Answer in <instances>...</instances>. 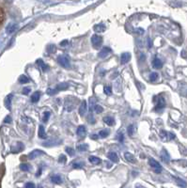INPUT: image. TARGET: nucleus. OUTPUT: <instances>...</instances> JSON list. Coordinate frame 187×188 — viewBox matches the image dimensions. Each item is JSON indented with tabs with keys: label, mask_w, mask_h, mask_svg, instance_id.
Wrapping results in <instances>:
<instances>
[{
	"label": "nucleus",
	"mask_w": 187,
	"mask_h": 188,
	"mask_svg": "<svg viewBox=\"0 0 187 188\" xmlns=\"http://www.w3.org/2000/svg\"><path fill=\"white\" fill-rule=\"evenodd\" d=\"M73 168H83V163H73V164H71Z\"/></svg>",
	"instance_id": "obj_37"
},
{
	"label": "nucleus",
	"mask_w": 187,
	"mask_h": 188,
	"mask_svg": "<svg viewBox=\"0 0 187 188\" xmlns=\"http://www.w3.org/2000/svg\"><path fill=\"white\" fill-rule=\"evenodd\" d=\"M86 132H87V130H86V127L84 125H81L79 126L77 130H76V134L78 136L80 137H84L85 134H86Z\"/></svg>",
	"instance_id": "obj_9"
},
{
	"label": "nucleus",
	"mask_w": 187,
	"mask_h": 188,
	"mask_svg": "<svg viewBox=\"0 0 187 188\" xmlns=\"http://www.w3.org/2000/svg\"><path fill=\"white\" fill-rule=\"evenodd\" d=\"M50 116H51V113L46 111L44 113V118H42V120H44V122H47V120L49 119Z\"/></svg>",
	"instance_id": "obj_34"
},
{
	"label": "nucleus",
	"mask_w": 187,
	"mask_h": 188,
	"mask_svg": "<svg viewBox=\"0 0 187 188\" xmlns=\"http://www.w3.org/2000/svg\"><path fill=\"white\" fill-rule=\"evenodd\" d=\"M66 151H67V153L69 154L70 156H74V155H75V151L73 150V148L67 147V148H66Z\"/></svg>",
	"instance_id": "obj_35"
},
{
	"label": "nucleus",
	"mask_w": 187,
	"mask_h": 188,
	"mask_svg": "<svg viewBox=\"0 0 187 188\" xmlns=\"http://www.w3.org/2000/svg\"><path fill=\"white\" fill-rule=\"evenodd\" d=\"M37 64L39 66V68L42 70V72H46V71H48V69H49L48 65H46L42 59H38L37 60Z\"/></svg>",
	"instance_id": "obj_15"
},
{
	"label": "nucleus",
	"mask_w": 187,
	"mask_h": 188,
	"mask_svg": "<svg viewBox=\"0 0 187 188\" xmlns=\"http://www.w3.org/2000/svg\"><path fill=\"white\" fill-rule=\"evenodd\" d=\"M39 97H41V92L39 91H36L32 94L31 96V102H38L39 100Z\"/></svg>",
	"instance_id": "obj_18"
},
{
	"label": "nucleus",
	"mask_w": 187,
	"mask_h": 188,
	"mask_svg": "<svg viewBox=\"0 0 187 188\" xmlns=\"http://www.w3.org/2000/svg\"><path fill=\"white\" fill-rule=\"evenodd\" d=\"M94 110H95L96 113H98V114H100V113H102V112L103 111V108L101 105H96L94 106Z\"/></svg>",
	"instance_id": "obj_36"
},
{
	"label": "nucleus",
	"mask_w": 187,
	"mask_h": 188,
	"mask_svg": "<svg viewBox=\"0 0 187 188\" xmlns=\"http://www.w3.org/2000/svg\"><path fill=\"white\" fill-rule=\"evenodd\" d=\"M127 133H128V134L130 136H133V134L135 133V126L134 125H129L128 126V128H127Z\"/></svg>",
	"instance_id": "obj_30"
},
{
	"label": "nucleus",
	"mask_w": 187,
	"mask_h": 188,
	"mask_svg": "<svg viewBox=\"0 0 187 188\" xmlns=\"http://www.w3.org/2000/svg\"><path fill=\"white\" fill-rule=\"evenodd\" d=\"M111 52H112L111 48H109V47H103L102 50L99 52L98 56H99V58H105V56H108Z\"/></svg>",
	"instance_id": "obj_5"
},
{
	"label": "nucleus",
	"mask_w": 187,
	"mask_h": 188,
	"mask_svg": "<svg viewBox=\"0 0 187 188\" xmlns=\"http://www.w3.org/2000/svg\"><path fill=\"white\" fill-rule=\"evenodd\" d=\"M51 181L54 183L59 184V183H61V182H62V179H61V177L58 175H54L51 177Z\"/></svg>",
	"instance_id": "obj_20"
},
{
	"label": "nucleus",
	"mask_w": 187,
	"mask_h": 188,
	"mask_svg": "<svg viewBox=\"0 0 187 188\" xmlns=\"http://www.w3.org/2000/svg\"><path fill=\"white\" fill-rule=\"evenodd\" d=\"M103 121L108 126H113L115 124V120L112 117H105V118H103Z\"/></svg>",
	"instance_id": "obj_19"
},
{
	"label": "nucleus",
	"mask_w": 187,
	"mask_h": 188,
	"mask_svg": "<svg viewBox=\"0 0 187 188\" xmlns=\"http://www.w3.org/2000/svg\"><path fill=\"white\" fill-rule=\"evenodd\" d=\"M68 88H69V84L64 82V83H60V84L57 85L56 88V90L57 91H62V90H68Z\"/></svg>",
	"instance_id": "obj_17"
},
{
	"label": "nucleus",
	"mask_w": 187,
	"mask_h": 188,
	"mask_svg": "<svg viewBox=\"0 0 187 188\" xmlns=\"http://www.w3.org/2000/svg\"><path fill=\"white\" fill-rule=\"evenodd\" d=\"M137 33L138 34H143L144 33V30L142 29V28H137Z\"/></svg>",
	"instance_id": "obj_48"
},
{
	"label": "nucleus",
	"mask_w": 187,
	"mask_h": 188,
	"mask_svg": "<svg viewBox=\"0 0 187 188\" xmlns=\"http://www.w3.org/2000/svg\"><path fill=\"white\" fill-rule=\"evenodd\" d=\"M39 138H42V139H45L47 137V134L45 133V129H44V125H39Z\"/></svg>",
	"instance_id": "obj_10"
},
{
	"label": "nucleus",
	"mask_w": 187,
	"mask_h": 188,
	"mask_svg": "<svg viewBox=\"0 0 187 188\" xmlns=\"http://www.w3.org/2000/svg\"><path fill=\"white\" fill-rule=\"evenodd\" d=\"M41 169L39 168V171H38V173H37V176H39V175H41Z\"/></svg>",
	"instance_id": "obj_51"
},
{
	"label": "nucleus",
	"mask_w": 187,
	"mask_h": 188,
	"mask_svg": "<svg viewBox=\"0 0 187 188\" xmlns=\"http://www.w3.org/2000/svg\"><path fill=\"white\" fill-rule=\"evenodd\" d=\"M91 138H92V139H95L96 140V139H98V138H99V136H97V134H92Z\"/></svg>",
	"instance_id": "obj_49"
},
{
	"label": "nucleus",
	"mask_w": 187,
	"mask_h": 188,
	"mask_svg": "<svg viewBox=\"0 0 187 188\" xmlns=\"http://www.w3.org/2000/svg\"><path fill=\"white\" fill-rule=\"evenodd\" d=\"M42 154H44V151L36 149V150L32 151L30 152L29 155H28V158H29V159H34V158H37V157H39V155H42Z\"/></svg>",
	"instance_id": "obj_7"
},
{
	"label": "nucleus",
	"mask_w": 187,
	"mask_h": 188,
	"mask_svg": "<svg viewBox=\"0 0 187 188\" xmlns=\"http://www.w3.org/2000/svg\"><path fill=\"white\" fill-rule=\"evenodd\" d=\"M87 108H88V104H87V101H83L81 102L80 106H79V115L81 117L85 115V113L87 112Z\"/></svg>",
	"instance_id": "obj_8"
},
{
	"label": "nucleus",
	"mask_w": 187,
	"mask_h": 188,
	"mask_svg": "<svg viewBox=\"0 0 187 188\" xmlns=\"http://www.w3.org/2000/svg\"><path fill=\"white\" fill-rule=\"evenodd\" d=\"M108 134H109V132L107 130H103V131H101V132L99 133V136L100 137H102V138H105L108 136Z\"/></svg>",
	"instance_id": "obj_29"
},
{
	"label": "nucleus",
	"mask_w": 187,
	"mask_h": 188,
	"mask_svg": "<svg viewBox=\"0 0 187 188\" xmlns=\"http://www.w3.org/2000/svg\"><path fill=\"white\" fill-rule=\"evenodd\" d=\"M158 79V73H152L150 75V80L152 82H155V81Z\"/></svg>",
	"instance_id": "obj_32"
},
{
	"label": "nucleus",
	"mask_w": 187,
	"mask_h": 188,
	"mask_svg": "<svg viewBox=\"0 0 187 188\" xmlns=\"http://www.w3.org/2000/svg\"><path fill=\"white\" fill-rule=\"evenodd\" d=\"M124 157H125V159H126L128 162L133 163V164L136 163V160H135V156L133 155L132 153H130V152H125V153H124Z\"/></svg>",
	"instance_id": "obj_12"
},
{
	"label": "nucleus",
	"mask_w": 187,
	"mask_h": 188,
	"mask_svg": "<svg viewBox=\"0 0 187 188\" xmlns=\"http://www.w3.org/2000/svg\"><path fill=\"white\" fill-rule=\"evenodd\" d=\"M24 187L26 188H35V184L33 183H27Z\"/></svg>",
	"instance_id": "obj_41"
},
{
	"label": "nucleus",
	"mask_w": 187,
	"mask_h": 188,
	"mask_svg": "<svg viewBox=\"0 0 187 188\" xmlns=\"http://www.w3.org/2000/svg\"><path fill=\"white\" fill-rule=\"evenodd\" d=\"M182 58H186V56H187V54H186V51L185 50H182Z\"/></svg>",
	"instance_id": "obj_46"
},
{
	"label": "nucleus",
	"mask_w": 187,
	"mask_h": 188,
	"mask_svg": "<svg viewBox=\"0 0 187 188\" xmlns=\"http://www.w3.org/2000/svg\"><path fill=\"white\" fill-rule=\"evenodd\" d=\"M135 188H145V187L142 186V185H137V186H136Z\"/></svg>",
	"instance_id": "obj_52"
},
{
	"label": "nucleus",
	"mask_w": 187,
	"mask_h": 188,
	"mask_svg": "<svg viewBox=\"0 0 187 188\" xmlns=\"http://www.w3.org/2000/svg\"><path fill=\"white\" fill-rule=\"evenodd\" d=\"M161 134H160V136L162 137V138H165V136H167V133L165 132V131H161V133H160Z\"/></svg>",
	"instance_id": "obj_43"
},
{
	"label": "nucleus",
	"mask_w": 187,
	"mask_h": 188,
	"mask_svg": "<svg viewBox=\"0 0 187 188\" xmlns=\"http://www.w3.org/2000/svg\"><path fill=\"white\" fill-rule=\"evenodd\" d=\"M103 92L106 94V95H111L112 94V88H111L110 86H105V88H103Z\"/></svg>",
	"instance_id": "obj_31"
},
{
	"label": "nucleus",
	"mask_w": 187,
	"mask_h": 188,
	"mask_svg": "<svg viewBox=\"0 0 187 188\" xmlns=\"http://www.w3.org/2000/svg\"><path fill=\"white\" fill-rule=\"evenodd\" d=\"M5 122H10V117H7L5 119Z\"/></svg>",
	"instance_id": "obj_50"
},
{
	"label": "nucleus",
	"mask_w": 187,
	"mask_h": 188,
	"mask_svg": "<svg viewBox=\"0 0 187 188\" xmlns=\"http://www.w3.org/2000/svg\"><path fill=\"white\" fill-rule=\"evenodd\" d=\"M161 158H162V160H163L164 162H165V163H168L170 160V156H169V154H168V152L165 150H163L161 151Z\"/></svg>",
	"instance_id": "obj_11"
},
{
	"label": "nucleus",
	"mask_w": 187,
	"mask_h": 188,
	"mask_svg": "<svg viewBox=\"0 0 187 188\" xmlns=\"http://www.w3.org/2000/svg\"><path fill=\"white\" fill-rule=\"evenodd\" d=\"M105 24H96V26H94V27H93V29H94L95 32L97 33H101V32H103V31L105 30Z\"/></svg>",
	"instance_id": "obj_13"
},
{
	"label": "nucleus",
	"mask_w": 187,
	"mask_h": 188,
	"mask_svg": "<svg viewBox=\"0 0 187 188\" xmlns=\"http://www.w3.org/2000/svg\"><path fill=\"white\" fill-rule=\"evenodd\" d=\"M148 41H149V48H152V40L149 38L148 39Z\"/></svg>",
	"instance_id": "obj_47"
},
{
	"label": "nucleus",
	"mask_w": 187,
	"mask_h": 188,
	"mask_svg": "<svg viewBox=\"0 0 187 188\" xmlns=\"http://www.w3.org/2000/svg\"><path fill=\"white\" fill-rule=\"evenodd\" d=\"M56 61L61 67H63V68H70V66H71L69 58L65 56H58L56 58Z\"/></svg>",
	"instance_id": "obj_1"
},
{
	"label": "nucleus",
	"mask_w": 187,
	"mask_h": 188,
	"mask_svg": "<svg viewBox=\"0 0 187 188\" xmlns=\"http://www.w3.org/2000/svg\"><path fill=\"white\" fill-rule=\"evenodd\" d=\"M20 169L21 170H23V171H29V170L31 169V166L29 164H21L20 165Z\"/></svg>",
	"instance_id": "obj_24"
},
{
	"label": "nucleus",
	"mask_w": 187,
	"mask_h": 188,
	"mask_svg": "<svg viewBox=\"0 0 187 188\" xmlns=\"http://www.w3.org/2000/svg\"><path fill=\"white\" fill-rule=\"evenodd\" d=\"M167 136H168V138H169V139H174L175 138V134L173 133H168Z\"/></svg>",
	"instance_id": "obj_45"
},
{
	"label": "nucleus",
	"mask_w": 187,
	"mask_h": 188,
	"mask_svg": "<svg viewBox=\"0 0 187 188\" xmlns=\"http://www.w3.org/2000/svg\"><path fill=\"white\" fill-rule=\"evenodd\" d=\"M46 92H47L48 95H55L56 92H57V90H53V88H48L47 91H46Z\"/></svg>",
	"instance_id": "obj_38"
},
{
	"label": "nucleus",
	"mask_w": 187,
	"mask_h": 188,
	"mask_svg": "<svg viewBox=\"0 0 187 188\" xmlns=\"http://www.w3.org/2000/svg\"><path fill=\"white\" fill-rule=\"evenodd\" d=\"M57 161H58V163H60V164H65V163L67 162V158L64 154H61L58 157V160Z\"/></svg>",
	"instance_id": "obj_33"
},
{
	"label": "nucleus",
	"mask_w": 187,
	"mask_h": 188,
	"mask_svg": "<svg viewBox=\"0 0 187 188\" xmlns=\"http://www.w3.org/2000/svg\"><path fill=\"white\" fill-rule=\"evenodd\" d=\"M10 99H12V95H10V96H8V98H7V100H6V105H7V107H8V108H10Z\"/></svg>",
	"instance_id": "obj_39"
},
{
	"label": "nucleus",
	"mask_w": 187,
	"mask_h": 188,
	"mask_svg": "<svg viewBox=\"0 0 187 188\" xmlns=\"http://www.w3.org/2000/svg\"><path fill=\"white\" fill-rule=\"evenodd\" d=\"M4 20H5V12H4V10H3V9L1 8V6H0V26H2Z\"/></svg>",
	"instance_id": "obj_26"
},
{
	"label": "nucleus",
	"mask_w": 187,
	"mask_h": 188,
	"mask_svg": "<svg viewBox=\"0 0 187 188\" xmlns=\"http://www.w3.org/2000/svg\"><path fill=\"white\" fill-rule=\"evenodd\" d=\"M149 164H150V166H152V168L154 169V171H155L156 173H161V171H162V166H161V165H160V163L158 162V161H156L155 159L150 158Z\"/></svg>",
	"instance_id": "obj_2"
},
{
	"label": "nucleus",
	"mask_w": 187,
	"mask_h": 188,
	"mask_svg": "<svg viewBox=\"0 0 187 188\" xmlns=\"http://www.w3.org/2000/svg\"><path fill=\"white\" fill-rule=\"evenodd\" d=\"M68 44H69V41H68V40H64L59 43V45L62 46V47H64V46H67Z\"/></svg>",
	"instance_id": "obj_40"
},
{
	"label": "nucleus",
	"mask_w": 187,
	"mask_h": 188,
	"mask_svg": "<svg viewBox=\"0 0 187 188\" xmlns=\"http://www.w3.org/2000/svg\"><path fill=\"white\" fill-rule=\"evenodd\" d=\"M88 149V144H80L77 146V150L79 151H86Z\"/></svg>",
	"instance_id": "obj_25"
},
{
	"label": "nucleus",
	"mask_w": 187,
	"mask_h": 188,
	"mask_svg": "<svg viewBox=\"0 0 187 188\" xmlns=\"http://www.w3.org/2000/svg\"><path fill=\"white\" fill-rule=\"evenodd\" d=\"M89 162L93 165H99L101 163V159L99 157H96V156H90L89 157Z\"/></svg>",
	"instance_id": "obj_21"
},
{
	"label": "nucleus",
	"mask_w": 187,
	"mask_h": 188,
	"mask_svg": "<svg viewBox=\"0 0 187 188\" xmlns=\"http://www.w3.org/2000/svg\"><path fill=\"white\" fill-rule=\"evenodd\" d=\"M131 59V54L128 52H125L123 54H121L120 56V62L121 64H126L129 61H130Z\"/></svg>",
	"instance_id": "obj_6"
},
{
	"label": "nucleus",
	"mask_w": 187,
	"mask_h": 188,
	"mask_svg": "<svg viewBox=\"0 0 187 188\" xmlns=\"http://www.w3.org/2000/svg\"><path fill=\"white\" fill-rule=\"evenodd\" d=\"M152 66H153V68H155V69H160L162 68V66H163V62H162V60L159 58H154L152 61Z\"/></svg>",
	"instance_id": "obj_16"
},
{
	"label": "nucleus",
	"mask_w": 187,
	"mask_h": 188,
	"mask_svg": "<svg viewBox=\"0 0 187 188\" xmlns=\"http://www.w3.org/2000/svg\"><path fill=\"white\" fill-rule=\"evenodd\" d=\"M19 82L21 84H26V83L29 82V79H28L27 76H26V75H21L19 77Z\"/></svg>",
	"instance_id": "obj_27"
},
{
	"label": "nucleus",
	"mask_w": 187,
	"mask_h": 188,
	"mask_svg": "<svg viewBox=\"0 0 187 188\" xmlns=\"http://www.w3.org/2000/svg\"><path fill=\"white\" fill-rule=\"evenodd\" d=\"M118 140H120V142H123V140H124V136H123V134H118Z\"/></svg>",
	"instance_id": "obj_44"
},
{
	"label": "nucleus",
	"mask_w": 187,
	"mask_h": 188,
	"mask_svg": "<svg viewBox=\"0 0 187 188\" xmlns=\"http://www.w3.org/2000/svg\"><path fill=\"white\" fill-rule=\"evenodd\" d=\"M46 50H47L48 53H51V54H53V53L56 52V45H55V44H50V45H48L47 48H46Z\"/></svg>",
	"instance_id": "obj_28"
},
{
	"label": "nucleus",
	"mask_w": 187,
	"mask_h": 188,
	"mask_svg": "<svg viewBox=\"0 0 187 188\" xmlns=\"http://www.w3.org/2000/svg\"><path fill=\"white\" fill-rule=\"evenodd\" d=\"M174 179H175L176 183H177V184H178L179 186H181V187H186L187 186L186 182H184L183 180L180 179V178H177V177H174Z\"/></svg>",
	"instance_id": "obj_22"
},
{
	"label": "nucleus",
	"mask_w": 187,
	"mask_h": 188,
	"mask_svg": "<svg viewBox=\"0 0 187 188\" xmlns=\"http://www.w3.org/2000/svg\"><path fill=\"white\" fill-rule=\"evenodd\" d=\"M165 107V100L163 97H159L154 109H155L156 111H161V110H163Z\"/></svg>",
	"instance_id": "obj_4"
},
{
	"label": "nucleus",
	"mask_w": 187,
	"mask_h": 188,
	"mask_svg": "<svg viewBox=\"0 0 187 188\" xmlns=\"http://www.w3.org/2000/svg\"><path fill=\"white\" fill-rule=\"evenodd\" d=\"M30 90H30V88H24V90H23V93H24V95H27V94L30 92Z\"/></svg>",
	"instance_id": "obj_42"
},
{
	"label": "nucleus",
	"mask_w": 187,
	"mask_h": 188,
	"mask_svg": "<svg viewBox=\"0 0 187 188\" xmlns=\"http://www.w3.org/2000/svg\"><path fill=\"white\" fill-rule=\"evenodd\" d=\"M107 157L110 161H112L114 163H118V156L116 152H109L108 154H107Z\"/></svg>",
	"instance_id": "obj_14"
},
{
	"label": "nucleus",
	"mask_w": 187,
	"mask_h": 188,
	"mask_svg": "<svg viewBox=\"0 0 187 188\" xmlns=\"http://www.w3.org/2000/svg\"><path fill=\"white\" fill-rule=\"evenodd\" d=\"M17 29V26L15 24H10V26L7 27V32L8 33H12V32H14V31H15Z\"/></svg>",
	"instance_id": "obj_23"
},
{
	"label": "nucleus",
	"mask_w": 187,
	"mask_h": 188,
	"mask_svg": "<svg viewBox=\"0 0 187 188\" xmlns=\"http://www.w3.org/2000/svg\"><path fill=\"white\" fill-rule=\"evenodd\" d=\"M91 42H92V44L95 48H99L101 46V44H102V42H103V37L94 34L91 37Z\"/></svg>",
	"instance_id": "obj_3"
}]
</instances>
